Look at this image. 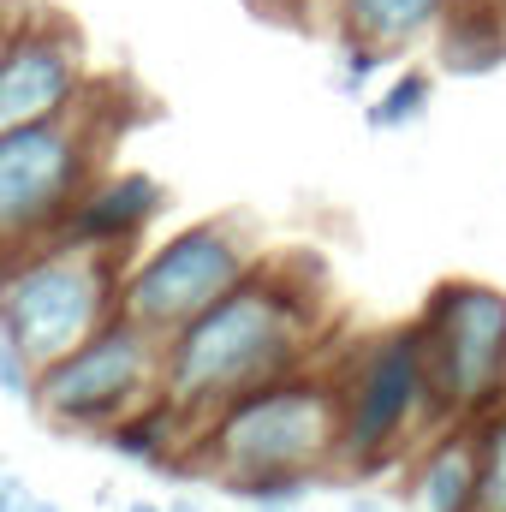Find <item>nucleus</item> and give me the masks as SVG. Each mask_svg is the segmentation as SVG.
<instances>
[{
  "label": "nucleus",
  "instance_id": "a878e982",
  "mask_svg": "<svg viewBox=\"0 0 506 512\" xmlns=\"http://www.w3.org/2000/svg\"><path fill=\"white\" fill-rule=\"evenodd\" d=\"M280 512H310V507H304V501H298V507H280Z\"/></svg>",
  "mask_w": 506,
  "mask_h": 512
},
{
  "label": "nucleus",
  "instance_id": "4be33fe9",
  "mask_svg": "<svg viewBox=\"0 0 506 512\" xmlns=\"http://www.w3.org/2000/svg\"><path fill=\"white\" fill-rule=\"evenodd\" d=\"M18 495H24V483H18V477H0V512H12Z\"/></svg>",
  "mask_w": 506,
  "mask_h": 512
},
{
  "label": "nucleus",
  "instance_id": "0eeeda50",
  "mask_svg": "<svg viewBox=\"0 0 506 512\" xmlns=\"http://www.w3.org/2000/svg\"><path fill=\"white\" fill-rule=\"evenodd\" d=\"M334 387H340V453H334L340 471L370 477L399 459V447L423 423H441L429 399V376H423L417 328H387L376 340H364L352 364L334 376Z\"/></svg>",
  "mask_w": 506,
  "mask_h": 512
},
{
  "label": "nucleus",
  "instance_id": "6e6552de",
  "mask_svg": "<svg viewBox=\"0 0 506 512\" xmlns=\"http://www.w3.org/2000/svg\"><path fill=\"white\" fill-rule=\"evenodd\" d=\"M251 268V233L239 221L179 227L173 239H161L155 251H143L137 262L120 268V316H131L137 328L167 340L197 310H209L221 292H233Z\"/></svg>",
  "mask_w": 506,
  "mask_h": 512
},
{
  "label": "nucleus",
  "instance_id": "423d86ee",
  "mask_svg": "<svg viewBox=\"0 0 506 512\" xmlns=\"http://www.w3.org/2000/svg\"><path fill=\"white\" fill-rule=\"evenodd\" d=\"M149 399H161V334L137 328L131 316H108L96 334H84L72 352L48 358L36 370L30 405L78 435H108L120 417L143 411Z\"/></svg>",
  "mask_w": 506,
  "mask_h": 512
},
{
  "label": "nucleus",
  "instance_id": "f8f14e48",
  "mask_svg": "<svg viewBox=\"0 0 506 512\" xmlns=\"http://www.w3.org/2000/svg\"><path fill=\"white\" fill-rule=\"evenodd\" d=\"M441 12L447 0H334V36L405 54L411 42H423L441 24Z\"/></svg>",
  "mask_w": 506,
  "mask_h": 512
},
{
  "label": "nucleus",
  "instance_id": "f03ea898",
  "mask_svg": "<svg viewBox=\"0 0 506 512\" xmlns=\"http://www.w3.org/2000/svg\"><path fill=\"white\" fill-rule=\"evenodd\" d=\"M334 453H340V387L334 376H316L310 364L227 399L185 447V459L203 477H215L227 495L262 477H292V471L322 477Z\"/></svg>",
  "mask_w": 506,
  "mask_h": 512
},
{
  "label": "nucleus",
  "instance_id": "dca6fc26",
  "mask_svg": "<svg viewBox=\"0 0 506 512\" xmlns=\"http://www.w3.org/2000/svg\"><path fill=\"white\" fill-rule=\"evenodd\" d=\"M334 54H340V84H346V96H364V90H370V78H381V72H387V60H393L387 48L346 42V36H340V48H334Z\"/></svg>",
  "mask_w": 506,
  "mask_h": 512
},
{
  "label": "nucleus",
  "instance_id": "a211bd4d",
  "mask_svg": "<svg viewBox=\"0 0 506 512\" xmlns=\"http://www.w3.org/2000/svg\"><path fill=\"white\" fill-rule=\"evenodd\" d=\"M30 393H36V358L12 334H0V399H24L30 405Z\"/></svg>",
  "mask_w": 506,
  "mask_h": 512
},
{
  "label": "nucleus",
  "instance_id": "1a4fd4ad",
  "mask_svg": "<svg viewBox=\"0 0 506 512\" xmlns=\"http://www.w3.org/2000/svg\"><path fill=\"white\" fill-rule=\"evenodd\" d=\"M84 90H90V66H84L78 30L30 6L12 42L0 48V131L66 114L72 102H84Z\"/></svg>",
  "mask_w": 506,
  "mask_h": 512
},
{
  "label": "nucleus",
  "instance_id": "412c9836",
  "mask_svg": "<svg viewBox=\"0 0 506 512\" xmlns=\"http://www.w3.org/2000/svg\"><path fill=\"white\" fill-rule=\"evenodd\" d=\"M12 512H66V507H60V501H42V495H30V489H24V495L12 501Z\"/></svg>",
  "mask_w": 506,
  "mask_h": 512
},
{
  "label": "nucleus",
  "instance_id": "9d476101",
  "mask_svg": "<svg viewBox=\"0 0 506 512\" xmlns=\"http://www.w3.org/2000/svg\"><path fill=\"white\" fill-rule=\"evenodd\" d=\"M161 209H167L161 179H149V173H102V179L72 203V215L60 221L54 239L84 245V251H102V256H126L131 245H137V233H143Z\"/></svg>",
  "mask_w": 506,
  "mask_h": 512
},
{
  "label": "nucleus",
  "instance_id": "f257e3e1",
  "mask_svg": "<svg viewBox=\"0 0 506 512\" xmlns=\"http://www.w3.org/2000/svg\"><path fill=\"white\" fill-rule=\"evenodd\" d=\"M322 322L328 310L316 286H298L286 268H251L233 292L173 328L161 340V393L185 417L191 441L227 399L304 370Z\"/></svg>",
  "mask_w": 506,
  "mask_h": 512
},
{
  "label": "nucleus",
  "instance_id": "b1692460",
  "mask_svg": "<svg viewBox=\"0 0 506 512\" xmlns=\"http://www.w3.org/2000/svg\"><path fill=\"white\" fill-rule=\"evenodd\" d=\"M126 512H167L161 501H126Z\"/></svg>",
  "mask_w": 506,
  "mask_h": 512
},
{
  "label": "nucleus",
  "instance_id": "2eb2a0df",
  "mask_svg": "<svg viewBox=\"0 0 506 512\" xmlns=\"http://www.w3.org/2000/svg\"><path fill=\"white\" fill-rule=\"evenodd\" d=\"M477 435V507L506 512V399L471 423Z\"/></svg>",
  "mask_w": 506,
  "mask_h": 512
},
{
  "label": "nucleus",
  "instance_id": "bb28decb",
  "mask_svg": "<svg viewBox=\"0 0 506 512\" xmlns=\"http://www.w3.org/2000/svg\"><path fill=\"white\" fill-rule=\"evenodd\" d=\"M471 512H489V507H471Z\"/></svg>",
  "mask_w": 506,
  "mask_h": 512
},
{
  "label": "nucleus",
  "instance_id": "393cba45",
  "mask_svg": "<svg viewBox=\"0 0 506 512\" xmlns=\"http://www.w3.org/2000/svg\"><path fill=\"white\" fill-rule=\"evenodd\" d=\"M167 512H203V507H191V501H167Z\"/></svg>",
  "mask_w": 506,
  "mask_h": 512
},
{
  "label": "nucleus",
  "instance_id": "4468645a",
  "mask_svg": "<svg viewBox=\"0 0 506 512\" xmlns=\"http://www.w3.org/2000/svg\"><path fill=\"white\" fill-rule=\"evenodd\" d=\"M429 96H435V78H429L423 66H405V72H393V78L381 84V96L364 108V126H370V131L417 126V120L429 114Z\"/></svg>",
  "mask_w": 506,
  "mask_h": 512
},
{
  "label": "nucleus",
  "instance_id": "9b49d317",
  "mask_svg": "<svg viewBox=\"0 0 506 512\" xmlns=\"http://www.w3.org/2000/svg\"><path fill=\"white\" fill-rule=\"evenodd\" d=\"M411 512H471L477 507V435L471 423H441V435L411 459Z\"/></svg>",
  "mask_w": 506,
  "mask_h": 512
},
{
  "label": "nucleus",
  "instance_id": "39448f33",
  "mask_svg": "<svg viewBox=\"0 0 506 512\" xmlns=\"http://www.w3.org/2000/svg\"><path fill=\"white\" fill-rule=\"evenodd\" d=\"M423 376L441 423H477L506 399V292L489 280H441L417 316Z\"/></svg>",
  "mask_w": 506,
  "mask_h": 512
},
{
  "label": "nucleus",
  "instance_id": "20e7f679",
  "mask_svg": "<svg viewBox=\"0 0 506 512\" xmlns=\"http://www.w3.org/2000/svg\"><path fill=\"white\" fill-rule=\"evenodd\" d=\"M120 268V256L66 239L0 251V334H12L42 370L120 310Z\"/></svg>",
  "mask_w": 506,
  "mask_h": 512
},
{
  "label": "nucleus",
  "instance_id": "6ab92c4d",
  "mask_svg": "<svg viewBox=\"0 0 506 512\" xmlns=\"http://www.w3.org/2000/svg\"><path fill=\"white\" fill-rule=\"evenodd\" d=\"M24 12H30V6H24V0H0V48H6V42H12V30H18V24H24Z\"/></svg>",
  "mask_w": 506,
  "mask_h": 512
},
{
  "label": "nucleus",
  "instance_id": "ddd939ff",
  "mask_svg": "<svg viewBox=\"0 0 506 512\" xmlns=\"http://www.w3.org/2000/svg\"><path fill=\"white\" fill-rule=\"evenodd\" d=\"M435 36H441V60L453 72H489V66L506 60V18H495V12L447 6L441 24H435Z\"/></svg>",
  "mask_w": 506,
  "mask_h": 512
},
{
  "label": "nucleus",
  "instance_id": "7ed1b4c3",
  "mask_svg": "<svg viewBox=\"0 0 506 512\" xmlns=\"http://www.w3.org/2000/svg\"><path fill=\"white\" fill-rule=\"evenodd\" d=\"M108 137V96L96 90H84V102H72L66 114L0 131V251L60 233L72 203L102 179Z\"/></svg>",
  "mask_w": 506,
  "mask_h": 512
},
{
  "label": "nucleus",
  "instance_id": "5701e85b",
  "mask_svg": "<svg viewBox=\"0 0 506 512\" xmlns=\"http://www.w3.org/2000/svg\"><path fill=\"white\" fill-rule=\"evenodd\" d=\"M352 512H381L376 495H352Z\"/></svg>",
  "mask_w": 506,
  "mask_h": 512
},
{
  "label": "nucleus",
  "instance_id": "f3484780",
  "mask_svg": "<svg viewBox=\"0 0 506 512\" xmlns=\"http://www.w3.org/2000/svg\"><path fill=\"white\" fill-rule=\"evenodd\" d=\"M316 483H322V477H304V471H292V477H262V483H245L233 501H251V507H262V512H280V507H298Z\"/></svg>",
  "mask_w": 506,
  "mask_h": 512
},
{
  "label": "nucleus",
  "instance_id": "aec40b11",
  "mask_svg": "<svg viewBox=\"0 0 506 512\" xmlns=\"http://www.w3.org/2000/svg\"><path fill=\"white\" fill-rule=\"evenodd\" d=\"M256 6H262V12H280V18H286V12H292V18H310V0H256Z\"/></svg>",
  "mask_w": 506,
  "mask_h": 512
}]
</instances>
